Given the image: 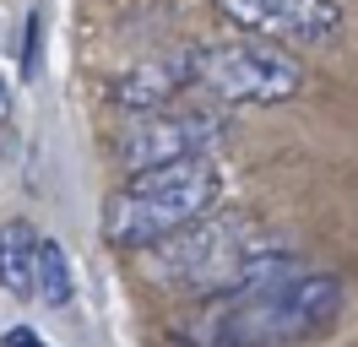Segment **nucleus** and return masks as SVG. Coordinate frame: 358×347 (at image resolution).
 I'll use <instances>...</instances> for the list:
<instances>
[{
    "label": "nucleus",
    "instance_id": "obj_7",
    "mask_svg": "<svg viewBox=\"0 0 358 347\" xmlns=\"http://www.w3.org/2000/svg\"><path fill=\"white\" fill-rule=\"evenodd\" d=\"M179 87H185V55H179V60H152V65H136V71H125V76L114 82V104H125V108L136 114V108L169 104Z\"/></svg>",
    "mask_w": 358,
    "mask_h": 347
},
{
    "label": "nucleus",
    "instance_id": "obj_1",
    "mask_svg": "<svg viewBox=\"0 0 358 347\" xmlns=\"http://www.w3.org/2000/svg\"><path fill=\"white\" fill-rule=\"evenodd\" d=\"M147 255V277L169 282V288H185V293H234V288H250V282L282 277L288 266V244L271 234L266 222L239 212H206L196 222H185L179 234L157 239L141 250Z\"/></svg>",
    "mask_w": 358,
    "mask_h": 347
},
{
    "label": "nucleus",
    "instance_id": "obj_5",
    "mask_svg": "<svg viewBox=\"0 0 358 347\" xmlns=\"http://www.w3.org/2000/svg\"><path fill=\"white\" fill-rule=\"evenodd\" d=\"M228 125L206 108H136L131 120L120 125L114 136V157L120 169L136 174V169H157V163H179V157H212L223 147Z\"/></svg>",
    "mask_w": 358,
    "mask_h": 347
},
{
    "label": "nucleus",
    "instance_id": "obj_8",
    "mask_svg": "<svg viewBox=\"0 0 358 347\" xmlns=\"http://www.w3.org/2000/svg\"><path fill=\"white\" fill-rule=\"evenodd\" d=\"M33 293L44 309H66L76 299V271H71L66 250L55 244V239H38L33 244Z\"/></svg>",
    "mask_w": 358,
    "mask_h": 347
},
{
    "label": "nucleus",
    "instance_id": "obj_4",
    "mask_svg": "<svg viewBox=\"0 0 358 347\" xmlns=\"http://www.w3.org/2000/svg\"><path fill=\"white\" fill-rule=\"evenodd\" d=\"M185 87L228 108H261V104H288L304 87V71L288 49L255 38L234 43H196L185 55Z\"/></svg>",
    "mask_w": 358,
    "mask_h": 347
},
{
    "label": "nucleus",
    "instance_id": "obj_9",
    "mask_svg": "<svg viewBox=\"0 0 358 347\" xmlns=\"http://www.w3.org/2000/svg\"><path fill=\"white\" fill-rule=\"evenodd\" d=\"M33 244H38V234L27 222H6L0 228V288L33 293Z\"/></svg>",
    "mask_w": 358,
    "mask_h": 347
},
{
    "label": "nucleus",
    "instance_id": "obj_3",
    "mask_svg": "<svg viewBox=\"0 0 358 347\" xmlns=\"http://www.w3.org/2000/svg\"><path fill=\"white\" fill-rule=\"evenodd\" d=\"M223 201V169L212 157H179L157 169H136L120 190L103 201V244L141 255L147 244L179 234L185 222L217 212Z\"/></svg>",
    "mask_w": 358,
    "mask_h": 347
},
{
    "label": "nucleus",
    "instance_id": "obj_2",
    "mask_svg": "<svg viewBox=\"0 0 358 347\" xmlns=\"http://www.w3.org/2000/svg\"><path fill=\"white\" fill-rule=\"evenodd\" d=\"M342 315L336 277H266L217 293L212 309L196 320L201 347H299L320 337Z\"/></svg>",
    "mask_w": 358,
    "mask_h": 347
},
{
    "label": "nucleus",
    "instance_id": "obj_6",
    "mask_svg": "<svg viewBox=\"0 0 358 347\" xmlns=\"http://www.w3.org/2000/svg\"><path fill=\"white\" fill-rule=\"evenodd\" d=\"M217 11L271 43H326L342 33L336 0H217Z\"/></svg>",
    "mask_w": 358,
    "mask_h": 347
},
{
    "label": "nucleus",
    "instance_id": "obj_10",
    "mask_svg": "<svg viewBox=\"0 0 358 347\" xmlns=\"http://www.w3.org/2000/svg\"><path fill=\"white\" fill-rule=\"evenodd\" d=\"M0 114H6V92H0Z\"/></svg>",
    "mask_w": 358,
    "mask_h": 347
}]
</instances>
